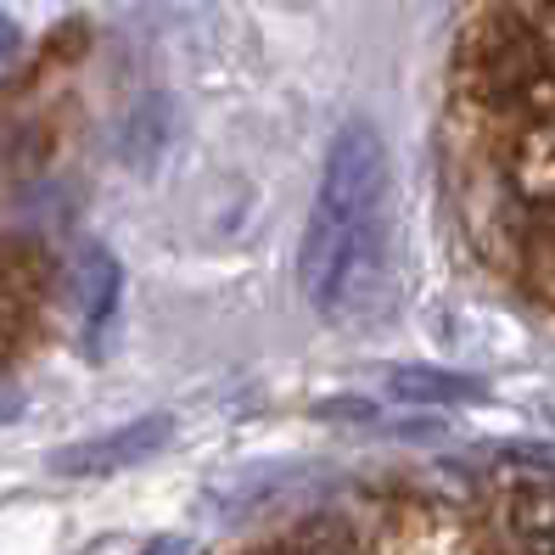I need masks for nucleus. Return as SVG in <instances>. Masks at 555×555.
Wrapping results in <instances>:
<instances>
[{
  "label": "nucleus",
  "mask_w": 555,
  "mask_h": 555,
  "mask_svg": "<svg viewBox=\"0 0 555 555\" xmlns=\"http://www.w3.org/2000/svg\"><path fill=\"white\" fill-rule=\"evenodd\" d=\"M17 410V393H0V415H12Z\"/></svg>",
  "instance_id": "8"
},
{
  "label": "nucleus",
  "mask_w": 555,
  "mask_h": 555,
  "mask_svg": "<svg viewBox=\"0 0 555 555\" xmlns=\"http://www.w3.org/2000/svg\"><path fill=\"white\" fill-rule=\"evenodd\" d=\"M146 555H191V544H185V539H157Z\"/></svg>",
  "instance_id": "7"
},
{
  "label": "nucleus",
  "mask_w": 555,
  "mask_h": 555,
  "mask_svg": "<svg viewBox=\"0 0 555 555\" xmlns=\"http://www.w3.org/2000/svg\"><path fill=\"white\" fill-rule=\"evenodd\" d=\"M387 146L353 118L325 152L320 197L309 208V231L298 253V286L325 320H371L393 298V231H387Z\"/></svg>",
  "instance_id": "1"
},
{
  "label": "nucleus",
  "mask_w": 555,
  "mask_h": 555,
  "mask_svg": "<svg viewBox=\"0 0 555 555\" xmlns=\"http://www.w3.org/2000/svg\"><path fill=\"white\" fill-rule=\"evenodd\" d=\"M511 533L521 539L528 555H555V488L528 482L511 494Z\"/></svg>",
  "instance_id": "5"
},
{
  "label": "nucleus",
  "mask_w": 555,
  "mask_h": 555,
  "mask_svg": "<svg viewBox=\"0 0 555 555\" xmlns=\"http://www.w3.org/2000/svg\"><path fill=\"white\" fill-rule=\"evenodd\" d=\"M118 264H113V253L107 247H79V264H74V304L79 314L90 320V332H102V325L113 320L118 309Z\"/></svg>",
  "instance_id": "4"
},
{
  "label": "nucleus",
  "mask_w": 555,
  "mask_h": 555,
  "mask_svg": "<svg viewBox=\"0 0 555 555\" xmlns=\"http://www.w3.org/2000/svg\"><path fill=\"white\" fill-rule=\"evenodd\" d=\"M17 40H23V35H17V23L0 12V68H7V62L17 56Z\"/></svg>",
  "instance_id": "6"
},
{
  "label": "nucleus",
  "mask_w": 555,
  "mask_h": 555,
  "mask_svg": "<svg viewBox=\"0 0 555 555\" xmlns=\"http://www.w3.org/2000/svg\"><path fill=\"white\" fill-rule=\"evenodd\" d=\"M169 438H175V421L169 415H141V421H124V427H113L102 438H85V443L56 449L51 454V472L56 477H107V472L152 461L157 449H169Z\"/></svg>",
  "instance_id": "2"
},
{
  "label": "nucleus",
  "mask_w": 555,
  "mask_h": 555,
  "mask_svg": "<svg viewBox=\"0 0 555 555\" xmlns=\"http://www.w3.org/2000/svg\"><path fill=\"white\" fill-rule=\"evenodd\" d=\"M387 393L404 404H477L482 382L461 371H433V365H399L387 371Z\"/></svg>",
  "instance_id": "3"
}]
</instances>
